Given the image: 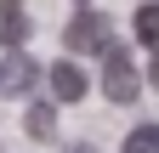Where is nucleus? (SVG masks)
I'll list each match as a JSON object with an SVG mask.
<instances>
[{"label": "nucleus", "mask_w": 159, "mask_h": 153, "mask_svg": "<svg viewBox=\"0 0 159 153\" xmlns=\"http://www.w3.org/2000/svg\"><path fill=\"white\" fill-rule=\"evenodd\" d=\"M119 153H159V125H136L125 142H119Z\"/></svg>", "instance_id": "obj_7"}, {"label": "nucleus", "mask_w": 159, "mask_h": 153, "mask_svg": "<svg viewBox=\"0 0 159 153\" xmlns=\"http://www.w3.org/2000/svg\"><path fill=\"white\" fill-rule=\"evenodd\" d=\"M131 34H136V46L159 51V0H142V6H136V17H131Z\"/></svg>", "instance_id": "obj_3"}, {"label": "nucleus", "mask_w": 159, "mask_h": 153, "mask_svg": "<svg viewBox=\"0 0 159 153\" xmlns=\"http://www.w3.org/2000/svg\"><path fill=\"white\" fill-rule=\"evenodd\" d=\"M51 91H57V102H80L85 97V74H80L74 63H57L51 68Z\"/></svg>", "instance_id": "obj_4"}, {"label": "nucleus", "mask_w": 159, "mask_h": 153, "mask_svg": "<svg viewBox=\"0 0 159 153\" xmlns=\"http://www.w3.org/2000/svg\"><path fill=\"white\" fill-rule=\"evenodd\" d=\"M74 153H97V147H74Z\"/></svg>", "instance_id": "obj_10"}, {"label": "nucleus", "mask_w": 159, "mask_h": 153, "mask_svg": "<svg viewBox=\"0 0 159 153\" xmlns=\"http://www.w3.org/2000/svg\"><path fill=\"white\" fill-rule=\"evenodd\" d=\"M102 40H108V17H97V11H80L74 23L63 28V46L68 51H97Z\"/></svg>", "instance_id": "obj_2"}, {"label": "nucleus", "mask_w": 159, "mask_h": 153, "mask_svg": "<svg viewBox=\"0 0 159 153\" xmlns=\"http://www.w3.org/2000/svg\"><path fill=\"white\" fill-rule=\"evenodd\" d=\"M148 85L159 91V51H153V63H148Z\"/></svg>", "instance_id": "obj_9"}, {"label": "nucleus", "mask_w": 159, "mask_h": 153, "mask_svg": "<svg viewBox=\"0 0 159 153\" xmlns=\"http://www.w3.org/2000/svg\"><path fill=\"white\" fill-rule=\"evenodd\" d=\"M34 85V68H29V57L17 51V57H6V68H0V91H29Z\"/></svg>", "instance_id": "obj_6"}, {"label": "nucleus", "mask_w": 159, "mask_h": 153, "mask_svg": "<svg viewBox=\"0 0 159 153\" xmlns=\"http://www.w3.org/2000/svg\"><path fill=\"white\" fill-rule=\"evenodd\" d=\"M51 130H57V119H51V108L40 102V108L29 113V136H51Z\"/></svg>", "instance_id": "obj_8"}, {"label": "nucleus", "mask_w": 159, "mask_h": 153, "mask_svg": "<svg viewBox=\"0 0 159 153\" xmlns=\"http://www.w3.org/2000/svg\"><path fill=\"white\" fill-rule=\"evenodd\" d=\"M97 57H102V97H108V102H136L142 80H136L131 51L119 46V40H102V46H97Z\"/></svg>", "instance_id": "obj_1"}, {"label": "nucleus", "mask_w": 159, "mask_h": 153, "mask_svg": "<svg viewBox=\"0 0 159 153\" xmlns=\"http://www.w3.org/2000/svg\"><path fill=\"white\" fill-rule=\"evenodd\" d=\"M23 34H29L23 0H0V40H6V46H23Z\"/></svg>", "instance_id": "obj_5"}]
</instances>
